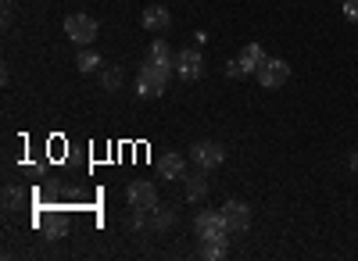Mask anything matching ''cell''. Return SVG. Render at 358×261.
I'll use <instances>...</instances> for the list:
<instances>
[{"label": "cell", "instance_id": "cell-1", "mask_svg": "<svg viewBox=\"0 0 358 261\" xmlns=\"http://www.w3.org/2000/svg\"><path fill=\"white\" fill-rule=\"evenodd\" d=\"M172 72H176V68L158 65V61H151V57H143L140 75H136V94H140V97H162L165 86H169V79H172Z\"/></svg>", "mask_w": 358, "mask_h": 261}, {"label": "cell", "instance_id": "cell-2", "mask_svg": "<svg viewBox=\"0 0 358 261\" xmlns=\"http://www.w3.org/2000/svg\"><path fill=\"white\" fill-rule=\"evenodd\" d=\"M97 33H101V25L90 18V15H83V11L65 18V36H69L72 43H79V47H90V43L97 40Z\"/></svg>", "mask_w": 358, "mask_h": 261}, {"label": "cell", "instance_id": "cell-3", "mask_svg": "<svg viewBox=\"0 0 358 261\" xmlns=\"http://www.w3.org/2000/svg\"><path fill=\"white\" fill-rule=\"evenodd\" d=\"M190 158H194V165L201 172H208V168H219L226 161V147H222V143H215V140H197Z\"/></svg>", "mask_w": 358, "mask_h": 261}, {"label": "cell", "instance_id": "cell-4", "mask_svg": "<svg viewBox=\"0 0 358 261\" xmlns=\"http://www.w3.org/2000/svg\"><path fill=\"white\" fill-rule=\"evenodd\" d=\"M176 75L187 79V82H197L204 75V57H201L197 47H183L176 54Z\"/></svg>", "mask_w": 358, "mask_h": 261}, {"label": "cell", "instance_id": "cell-5", "mask_svg": "<svg viewBox=\"0 0 358 261\" xmlns=\"http://www.w3.org/2000/svg\"><path fill=\"white\" fill-rule=\"evenodd\" d=\"M255 79L265 86V90H280V86L290 79V65L283 61V57H268V61L255 72Z\"/></svg>", "mask_w": 358, "mask_h": 261}, {"label": "cell", "instance_id": "cell-6", "mask_svg": "<svg viewBox=\"0 0 358 261\" xmlns=\"http://www.w3.org/2000/svg\"><path fill=\"white\" fill-rule=\"evenodd\" d=\"M194 229H197L201 240H204V237H226V233H229L222 211H212V208H204V211L194 215Z\"/></svg>", "mask_w": 358, "mask_h": 261}, {"label": "cell", "instance_id": "cell-7", "mask_svg": "<svg viewBox=\"0 0 358 261\" xmlns=\"http://www.w3.org/2000/svg\"><path fill=\"white\" fill-rule=\"evenodd\" d=\"M219 211H222V218L229 225V233H248L251 229V208L244 204V200H226Z\"/></svg>", "mask_w": 358, "mask_h": 261}, {"label": "cell", "instance_id": "cell-8", "mask_svg": "<svg viewBox=\"0 0 358 261\" xmlns=\"http://www.w3.org/2000/svg\"><path fill=\"white\" fill-rule=\"evenodd\" d=\"M129 204H133V211H155L158 208V186L133 183L129 186Z\"/></svg>", "mask_w": 358, "mask_h": 261}, {"label": "cell", "instance_id": "cell-9", "mask_svg": "<svg viewBox=\"0 0 358 261\" xmlns=\"http://www.w3.org/2000/svg\"><path fill=\"white\" fill-rule=\"evenodd\" d=\"M158 172H162L165 179H183V176H187V158L176 154V151H165V154L158 158Z\"/></svg>", "mask_w": 358, "mask_h": 261}, {"label": "cell", "instance_id": "cell-10", "mask_svg": "<svg viewBox=\"0 0 358 261\" xmlns=\"http://www.w3.org/2000/svg\"><path fill=\"white\" fill-rule=\"evenodd\" d=\"M140 22H143V29H151V33H162V29H169L172 25V15H169V8H162V4H151L143 15H140Z\"/></svg>", "mask_w": 358, "mask_h": 261}, {"label": "cell", "instance_id": "cell-11", "mask_svg": "<svg viewBox=\"0 0 358 261\" xmlns=\"http://www.w3.org/2000/svg\"><path fill=\"white\" fill-rule=\"evenodd\" d=\"M40 225H43V233H50L54 240H62V237H69V215L65 211H47L43 218H40Z\"/></svg>", "mask_w": 358, "mask_h": 261}, {"label": "cell", "instance_id": "cell-12", "mask_svg": "<svg viewBox=\"0 0 358 261\" xmlns=\"http://www.w3.org/2000/svg\"><path fill=\"white\" fill-rule=\"evenodd\" d=\"M265 61H268V57H265L262 43H244V50H241V65H244L248 72H258Z\"/></svg>", "mask_w": 358, "mask_h": 261}, {"label": "cell", "instance_id": "cell-13", "mask_svg": "<svg viewBox=\"0 0 358 261\" xmlns=\"http://www.w3.org/2000/svg\"><path fill=\"white\" fill-rule=\"evenodd\" d=\"M76 68H79L83 75L101 72V54H97L94 47H79V54H76Z\"/></svg>", "mask_w": 358, "mask_h": 261}, {"label": "cell", "instance_id": "cell-14", "mask_svg": "<svg viewBox=\"0 0 358 261\" xmlns=\"http://www.w3.org/2000/svg\"><path fill=\"white\" fill-rule=\"evenodd\" d=\"M226 237H204L201 240V258H208V261H219V258H226Z\"/></svg>", "mask_w": 358, "mask_h": 261}, {"label": "cell", "instance_id": "cell-15", "mask_svg": "<svg viewBox=\"0 0 358 261\" xmlns=\"http://www.w3.org/2000/svg\"><path fill=\"white\" fill-rule=\"evenodd\" d=\"M147 57H151V61H158V65L176 68V54H172V47H169L165 40H155V43H151V50H147Z\"/></svg>", "mask_w": 358, "mask_h": 261}, {"label": "cell", "instance_id": "cell-16", "mask_svg": "<svg viewBox=\"0 0 358 261\" xmlns=\"http://www.w3.org/2000/svg\"><path fill=\"white\" fill-rule=\"evenodd\" d=\"M208 190H212V183H208V176H187V200H204Z\"/></svg>", "mask_w": 358, "mask_h": 261}, {"label": "cell", "instance_id": "cell-17", "mask_svg": "<svg viewBox=\"0 0 358 261\" xmlns=\"http://www.w3.org/2000/svg\"><path fill=\"white\" fill-rule=\"evenodd\" d=\"M101 86H104V90H118V86H122V68H118V65L101 68Z\"/></svg>", "mask_w": 358, "mask_h": 261}, {"label": "cell", "instance_id": "cell-18", "mask_svg": "<svg viewBox=\"0 0 358 261\" xmlns=\"http://www.w3.org/2000/svg\"><path fill=\"white\" fill-rule=\"evenodd\" d=\"M22 204H25V193H22L18 186H4V208L15 211V208H22Z\"/></svg>", "mask_w": 358, "mask_h": 261}, {"label": "cell", "instance_id": "cell-19", "mask_svg": "<svg viewBox=\"0 0 358 261\" xmlns=\"http://www.w3.org/2000/svg\"><path fill=\"white\" fill-rule=\"evenodd\" d=\"M176 222V211H169V208H155V218H151V225L158 229V233H162V229H169Z\"/></svg>", "mask_w": 358, "mask_h": 261}, {"label": "cell", "instance_id": "cell-20", "mask_svg": "<svg viewBox=\"0 0 358 261\" xmlns=\"http://www.w3.org/2000/svg\"><path fill=\"white\" fill-rule=\"evenodd\" d=\"M226 75H229V79H244V75H251V72L241 65V57H236V61H229V65H226Z\"/></svg>", "mask_w": 358, "mask_h": 261}, {"label": "cell", "instance_id": "cell-21", "mask_svg": "<svg viewBox=\"0 0 358 261\" xmlns=\"http://www.w3.org/2000/svg\"><path fill=\"white\" fill-rule=\"evenodd\" d=\"M344 18L348 22H358V0H344Z\"/></svg>", "mask_w": 358, "mask_h": 261}, {"label": "cell", "instance_id": "cell-22", "mask_svg": "<svg viewBox=\"0 0 358 261\" xmlns=\"http://www.w3.org/2000/svg\"><path fill=\"white\" fill-rule=\"evenodd\" d=\"M129 225H133V229H143V225H147V218H143V215H140V211H136V215H133V218H129Z\"/></svg>", "mask_w": 358, "mask_h": 261}, {"label": "cell", "instance_id": "cell-23", "mask_svg": "<svg viewBox=\"0 0 358 261\" xmlns=\"http://www.w3.org/2000/svg\"><path fill=\"white\" fill-rule=\"evenodd\" d=\"M348 165H351V172H355V176H358V151H355V154L348 158Z\"/></svg>", "mask_w": 358, "mask_h": 261}, {"label": "cell", "instance_id": "cell-24", "mask_svg": "<svg viewBox=\"0 0 358 261\" xmlns=\"http://www.w3.org/2000/svg\"><path fill=\"white\" fill-rule=\"evenodd\" d=\"M11 4H15V0H4V22L11 18Z\"/></svg>", "mask_w": 358, "mask_h": 261}, {"label": "cell", "instance_id": "cell-25", "mask_svg": "<svg viewBox=\"0 0 358 261\" xmlns=\"http://www.w3.org/2000/svg\"><path fill=\"white\" fill-rule=\"evenodd\" d=\"M341 4H344V0H341Z\"/></svg>", "mask_w": 358, "mask_h": 261}]
</instances>
